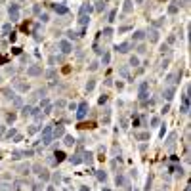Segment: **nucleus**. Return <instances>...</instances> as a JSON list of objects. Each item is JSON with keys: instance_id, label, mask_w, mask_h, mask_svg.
I'll return each mask as SVG.
<instances>
[{"instance_id": "8fccbe9b", "label": "nucleus", "mask_w": 191, "mask_h": 191, "mask_svg": "<svg viewBox=\"0 0 191 191\" xmlns=\"http://www.w3.org/2000/svg\"><path fill=\"white\" fill-rule=\"evenodd\" d=\"M38 130V126H31V130H29V134H34Z\"/></svg>"}, {"instance_id": "37998d69", "label": "nucleus", "mask_w": 191, "mask_h": 191, "mask_svg": "<svg viewBox=\"0 0 191 191\" xmlns=\"http://www.w3.org/2000/svg\"><path fill=\"white\" fill-rule=\"evenodd\" d=\"M126 31H130V27H128V25H124V27H121V29H119V32H126Z\"/></svg>"}, {"instance_id": "423d86ee", "label": "nucleus", "mask_w": 191, "mask_h": 191, "mask_svg": "<svg viewBox=\"0 0 191 191\" xmlns=\"http://www.w3.org/2000/svg\"><path fill=\"white\" fill-rule=\"evenodd\" d=\"M187 111H189V94L185 90L184 96H182V113H187Z\"/></svg>"}, {"instance_id": "aec40b11", "label": "nucleus", "mask_w": 191, "mask_h": 191, "mask_svg": "<svg viewBox=\"0 0 191 191\" xmlns=\"http://www.w3.org/2000/svg\"><path fill=\"white\" fill-rule=\"evenodd\" d=\"M136 138L138 140H149V132H140V134H136Z\"/></svg>"}, {"instance_id": "393cba45", "label": "nucleus", "mask_w": 191, "mask_h": 191, "mask_svg": "<svg viewBox=\"0 0 191 191\" xmlns=\"http://www.w3.org/2000/svg\"><path fill=\"white\" fill-rule=\"evenodd\" d=\"M117 185H126V178L124 176H117Z\"/></svg>"}, {"instance_id": "a19ab883", "label": "nucleus", "mask_w": 191, "mask_h": 191, "mask_svg": "<svg viewBox=\"0 0 191 191\" xmlns=\"http://www.w3.org/2000/svg\"><path fill=\"white\" fill-rule=\"evenodd\" d=\"M46 105H50V101H48V99H46V97H44V99L40 101V107H46Z\"/></svg>"}, {"instance_id": "09e8293b", "label": "nucleus", "mask_w": 191, "mask_h": 191, "mask_svg": "<svg viewBox=\"0 0 191 191\" xmlns=\"http://www.w3.org/2000/svg\"><path fill=\"white\" fill-rule=\"evenodd\" d=\"M6 61H8V57H6V56H0V63H6Z\"/></svg>"}, {"instance_id": "f8f14e48", "label": "nucleus", "mask_w": 191, "mask_h": 191, "mask_svg": "<svg viewBox=\"0 0 191 191\" xmlns=\"http://www.w3.org/2000/svg\"><path fill=\"white\" fill-rule=\"evenodd\" d=\"M69 162H71V164H80V162H82V155H80V153L73 155V157L69 159Z\"/></svg>"}, {"instance_id": "c9c22d12", "label": "nucleus", "mask_w": 191, "mask_h": 191, "mask_svg": "<svg viewBox=\"0 0 191 191\" xmlns=\"http://www.w3.org/2000/svg\"><path fill=\"white\" fill-rule=\"evenodd\" d=\"M52 178H54V182H56V184H59V182H61V174H54Z\"/></svg>"}, {"instance_id": "e433bc0d", "label": "nucleus", "mask_w": 191, "mask_h": 191, "mask_svg": "<svg viewBox=\"0 0 191 191\" xmlns=\"http://www.w3.org/2000/svg\"><path fill=\"white\" fill-rule=\"evenodd\" d=\"M159 122H160V119H159V117H153V119H151V124H153V126H157Z\"/></svg>"}, {"instance_id": "bb28decb", "label": "nucleus", "mask_w": 191, "mask_h": 191, "mask_svg": "<svg viewBox=\"0 0 191 191\" xmlns=\"http://www.w3.org/2000/svg\"><path fill=\"white\" fill-rule=\"evenodd\" d=\"M109 61H111V54H109V52H105V54H103V65H107Z\"/></svg>"}, {"instance_id": "6e6552de", "label": "nucleus", "mask_w": 191, "mask_h": 191, "mask_svg": "<svg viewBox=\"0 0 191 191\" xmlns=\"http://www.w3.org/2000/svg\"><path fill=\"white\" fill-rule=\"evenodd\" d=\"M130 48H132V44H130V42H122V44H119L115 50L121 52V54H128V52H130Z\"/></svg>"}, {"instance_id": "0eeeda50", "label": "nucleus", "mask_w": 191, "mask_h": 191, "mask_svg": "<svg viewBox=\"0 0 191 191\" xmlns=\"http://www.w3.org/2000/svg\"><path fill=\"white\" fill-rule=\"evenodd\" d=\"M27 75H29V76H38V75H42V67L32 65V67H29V69H27Z\"/></svg>"}, {"instance_id": "72a5a7b5", "label": "nucleus", "mask_w": 191, "mask_h": 191, "mask_svg": "<svg viewBox=\"0 0 191 191\" xmlns=\"http://www.w3.org/2000/svg\"><path fill=\"white\" fill-rule=\"evenodd\" d=\"M27 115H32V107H25L23 109V117H27Z\"/></svg>"}, {"instance_id": "7ed1b4c3", "label": "nucleus", "mask_w": 191, "mask_h": 191, "mask_svg": "<svg viewBox=\"0 0 191 191\" xmlns=\"http://www.w3.org/2000/svg\"><path fill=\"white\" fill-rule=\"evenodd\" d=\"M147 88H149V84L147 82H141L140 84V99L143 105H147Z\"/></svg>"}, {"instance_id": "603ef678", "label": "nucleus", "mask_w": 191, "mask_h": 191, "mask_svg": "<svg viewBox=\"0 0 191 191\" xmlns=\"http://www.w3.org/2000/svg\"><path fill=\"white\" fill-rule=\"evenodd\" d=\"M48 191H56V189H54V187H48Z\"/></svg>"}, {"instance_id": "f704fd0d", "label": "nucleus", "mask_w": 191, "mask_h": 191, "mask_svg": "<svg viewBox=\"0 0 191 191\" xmlns=\"http://www.w3.org/2000/svg\"><path fill=\"white\" fill-rule=\"evenodd\" d=\"M97 67H99V63H97V61H92V63H90V71H96Z\"/></svg>"}, {"instance_id": "5fc2aeb1", "label": "nucleus", "mask_w": 191, "mask_h": 191, "mask_svg": "<svg viewBox=\"0 0 191 191\" xmlns=\"http://www.w3.org/2000/svg\"><path fill=\"white\" fill-rule=\"evenodd\" d=\"M103 191H109V189H103Z\"/></svg>"}, {"instance_id": "4468645a", "label": "nucleus", "mask_w": 191, "mask_h": 191, "mask_svg": "<svg viewBox=\"0 0 191 191\" xmlns=\"http://www.w3.org/2000/svg\"><path fill=\"white\" fill-rule=\"evenodd\" d=\"M54 157H56V159H54L56 162H61V160H65V157H67V155H65L63 151H56V153H54Z\"/></svg>"}, {"instance_id": "4c0bfd02", "label": "nucleus", "mask_w": 191, "mask_h": 191, "mask_svg": "<svg viewBox=\"0 0 191 191\" xmlns=\"http://www.w3.org/2000/svg\"><path fill=\"white\" fill-rule=\"evenodd\" d=\"M46 76H48V78H54V76H56V71H54V69H50L48 73H46Z\"/></svg>"}, {"instance_id": "ddd939ff", "label": "nucleus", "mask_w": 191, "mask_h": 191, "mask_svg": "<svg viewBox=\"0 0 191 191\" xmlns=\"http://www.w3.org/2000/svg\"><path fill=\"white\" fill-rule=\"evenodd\" d=\"M13 86H15V88H17V90H21V92H27V88H29L27 84L19 82V78H15V80H13Z\"/></svg>"}, {"instance_id": "412c9836", "label": "nucleus", "mask_w": 191, "mask_h": 191, "mask_svg": "<svg viewBox=\"0 0 191 191\" xmlns=\"http://www.w3.org/2000/svg\"><path fill=\"white\" fill-rule=\"evenodd\" d=\"M73 143H75V138H73V136H65V145L73 147Z\"/></svg>"}, {"instance_id": "9b49d317", "label": "nucleus", "mask_w": 191, "mask_h": 191, "mask_svg": "<svg viewBox=\"0 0 191 191\" xmlns=\"http://www.w3.org/2000/svg\"><path fill=\"white\" fill-rule=\"evenodd\" d=\"M54 10H56V13H59V15H65V13L69 12V10H67V6H63V4H56V6H54Z\"/></svg>"}, {"instance_id": "f3484780", "label": "nucleus", "mask_w": 191, "mask_h": 191, "mask_svg": "<svg viewBox=\"0 0 191 191\" xmlns=\"http://www.w3.org/2000/svg\"><path fill=\"white\" fill-rule=\"evenodd\" d=\"M78 23H80V27L86 29V25L90 23V17H88V15H80V17H78Z\"/></svg>"}, {"instance_id": "dca6fc26", "label": "nucleus", "mask_w": 191, "mask_h": 191, "mask_svg": "<svg viewBox=\"0 0 191 191\" xmlns=\"http://www.w3.org/2000/svg\"><path fill=\"white\" fill-rule=\"evenodd\" d=\"M92 12V6H88V4H82V6H80V15H88V13Z\"/></svg>"}, {"instance_id": "49530a36", "label": "nucleus", "mask_w": 191, "mask_h": 191, "mask_svg": "<svg viewBox=\"0 0 191 191\" xmlns=\"http://www.w3.org/2000/svg\"><path fill=\"white\" fill-rule=\"evenodd\" d=\"M67 34H69V38H76V36H78V34H76V32H73V31H69Z\"/></svg>"}, {"instance_id": "a878e982", "label": "nucleus", "mask_w": 191, "mask_h": 191, "mask_svg": "<svg viewBox=\"0 0 191 191\" xmlns=\"http://www.w3.org/2000/svg\"><path fill=\"white\" fill-rule=\"evenodd\" d=\"M96 176H97V180H99V182H105V180H107V174H105V172H97Z\"/></svg>"}, {"instance_id": "39448f33", "label": "nucleus", "mask_w": 191, "mask_h": 191, "mask_svg": "<svg viewBox=\"0 0 191 191\" xmlns=\"http://www.w3.org/2000/svg\"><path fill=\"white\" fill-rule=\"evenodd\" d=\"M59 50H61V54H71L73 52V44L69 40H61L59 42Z\"/></svg>"}, {"instance_id": "de8ad7c7", "label": "nucleus", "mask_w": 191, "mask_h": 191, "mask_svg": "<svg viewBox=\"0 0 191 191\" xmlns=\"http://www.w3.org/2000/svg\"><path fill=\"white\" fill-rule=\"evenodd\" d=\"M15 134H17V132H15V130H13V128H12V130L8 132V138H12V136H15Z\"/></svg>"}, {"instance_id": "79ce46f5", "label": "nucleus", "mask_w": 191, "mask_h": 191, "mask_svg": "<svg viewBox=\"0 0 191 191\" xmlns=\"http://www.w3.org/2000/svg\"><path fill=\"white\" fill-rule=\"evenodd\" d=\"M115 15H117V12H115V10H113V12H109V21H113Z\"/></svg>"}, {"instance_id": "7c9ffc66", "label": "nucleus", "mask_w": 191, "mask_h": 191, "mask_svg": "<svg viewBox=\"0 0 191 191\" xmlns=\"http://www.w3.org/2000/svg\"><path fill=\"white\" fill-rule=\"evenodd\" d=\"M103 34H105V36H111V34H113V29H111V27H105V29H103Z\"/></svg>"}, {"instance_id": "20e7f679", "label": "nucleus", "mask_w": 191, "mask_h": 191, "mask_svg": "<svg viewBox=\"0 0 191 191\" xmlns=\"http://www.w3.org/2000/svg\"><path fill=\"white\" fill-rule=\"evenodd\" d=\"M8 13H10V19H12V21H17L19 19V6L17 4H12V6L8 8Z\"/></svg>"}, {"instance_id": "a211bd4d", "label": "nucleus", "mask_w": 191, "mask_h": 191, "mask_svg": "<svg viewBox=\"0 0 191 191\" xmlns=\"http://www.w3.org/2000/svg\"><path fill=\"white\" fill-rule=\"evenodd\" d=\"M122 10H124V13L132 12V0H124V8H122Z\"/></svg>"}, {"instance_id": "c03bdc74", "label": "nucleus", "mask_w": 191, "mask_h": 191, "mask_svg": "<svg viewBox=\"0 0 191 191\" xmlns=\"http://www.w3.org/2000/svg\"><path fill=\"white\" fill-rule=\"evenodd\" d=\"M105 101H107V96H101V97H99V105H103Z\"/></svg>"}, {"instance_id": "f03ea898", "label": "nucleus", "mask_w": 191, "mask_h": 191, "mask_svg": "<svg viewBox=\"0 0 191 191\" xmlns=\"http://www.w3.org/2000/svg\"><path fill=\"white\" fill-rule=\"evenodd\" d=\"M86 115H88V103L82 101L78 107H76V119H78V121H82Z\"/></svg>"}, {"instance_id": "1a4fd4ad", "label": "nucleus", "mask_w": 191, "mask_h": 191, "mask_svg": "<svg viewBox=\"0 0 191 191\" xmlns=\"http://www.w3.org/2000/svg\"><path fill=\"white\" fill-rule=\"evenodd\" d=\"M54 126H56V124H54ZM52 134H54V138L57 140V138H63V136H65V130H63V126H59V124H57V126L54 128V132H52Z\"/></svg>"}, {"instance_id": "2f4dec72", "label": "nucleus", "mask_w": 191, "mask_h": 191, "mask_svg": "<svg viewBox=\"0 0 191 191\" xmlns=\"http://www.w3.org/2000/svg\"><path fill=\"white\" fill-rule=\"evenodd\" d=\"M178 12V4H172L170 8H168V13H176Z\"/></svg>"}, {"instance_id": "c756f323", "label": "nucleus", "mask_w": 191, "mask_h": 191, "mask_svg": "<svg viewBox=\"0 0 191 191\" xmlns=\"http://www.w3.org/2000/svg\"><path fill=\"white\" fill-rule=\"evenodd\" d=\"M94 86H96V80H88V84H86V90H94Z\"/></svg>"}, {"instance_id": "f257e3e1", "label": "nucleus", "mask_w": 191, "mask_h": 191, "mask_svg": "<svg viewBox=\"0 0 191 191\" xmlns=\"http://www.w3.org/2000/svg\"><path fill=\"white\" fill-rule=\"evenodd\" d=\"M54 124H50V126H44V130H42V143L44 145H50L52 140H54Z\"/></svg>"}, {"instance_id": "5701e85b", "label": "nucleus", "mask_w": 191, "mask_h": 191, "mask_svg": "<svg viewBox=\"0 0 191 191\" xmlns=\"http://www.w3.org/2000/svg\"><path fill=\"white\" fill-rule=\"evenodd\" d=\"M130 65H132V67H138V65H140V59H138L136 56H132L130 57Z\"/></svg>"}, {"instance_id": "c85d7f7f", "label": "nucleus", "mask_w": 191, "mask_h": 191, "mask_svg": "<svg viewBox=\"0 0 191 191\" xmlns=\"http://www.w3.org/2000/svg\"><path fill=\"white\" fill-rule=\"evenodd\" d=\"M103 8H105V2H97V6H96V12H103Z\"/></svg>"}, {"instance_id": "864d4df0", "label": "nucleus", "mask_w": 191, "mask_h": 191, "mask_svg": "<svg viewBox=\"0 0 191 191\" xmlns=\"http://www.w3.org/2000/svg\"><path fill=\"white\" fill-rule=\"evenodd\" d=\"M136 2H138V4H141V2H143V0H136Z\"/></svg>"}, {"instance_id": "9d476101", "label": "nucleus", "mask_w": 191, "mask_h": 191, "mask_svg": "<svg viewBox=\"0 0 191 191\" xmlns=\"http://www.w3.org/2000/svg\"><path fill=\"white\" fill-rule=\"evenodd\" d=\"M149 42H159V31L157 29H149Z\"/></svg>"}, {"instance_id": "ea45409f", "label": "nucleus", "mask_w": 191, "mask_h": 191, "mask_svg": "<svg viewBox=\"0 0 191 191\" xmlns=\"http://www.w3.org/2000/svg\"><path fill=\"white\" fill-rule=\"evenodd\" d=\"M138 52H140V54H145V46H143V44H140V46H138Z\"/></svg>"}, {"instance_id": "4be33fe9", "label": "nucleus", "mask_w": 191, "mask_h": 191, "mask_svg": "<svg viewBox=\"0 0 191 191\" xmlns=\"http://www.w3.org/2000/svg\"><path fill=\"white\" fill-rule=\"evenodd\" d=\"M143 36H145V32H143V31H136V32H134V40H141Z\"/></svg>"}, {"instance_id": "2eb2a0df", "label": "nucleus", "mask_w": 191, "mask_h": 191, "mask_svg": "<svg viewBox=\"0 0 191 191\" xmlns=\"http://www.w3.org/2000/svg\"><path fill=\"white\" fill-rule=\"evenodd\" d=\"M172 97H174V88L170 86V88H166V90H164V99H166V101H170Z\"/></svg>"}, {"instance_id": "58836bf2", "label": "nucleus", "mask_w": 191, "mask_h": 191, "mask_svg": "<svg viewBox=\"0 0 191 191\" xmlns=\"http://www.w3.org/2000/svg\"><path fill=\"white\" fill-rule=\"evenodd\" d=\"M0 191H10V185H8V184H2V185H0Z\"/></svg>"}, {"instance_id": "a18cd8bd", "label": "nucleus", "mask_w": 191, "mask_h": 191, "mask_svg": "<svg viewBox=\"0 0 191 191\" xmlns=\"http://www.w3.org/2000/svg\"><path fill=\"white\" fill-rule=\"evenodd\" d=\"M6 119H8V122H13V121H15V115H8Z\"/></svg>"}, {"instance_id": "cd10ccee", "label": "nucleus", "mask_w": 191, "mask_h": 191, "mask_svg": "<svg viewBox=\"0 0 191 191\" xmlns=\"http://www.w3.org/2000/svg\"><path fill=\"white\" fill-rule=\"evenodd\" d=\"M10 31H12V25H10V23H6V25L2 27V32H4V34H10Z\"/></svg>"}, {"instance_id": "473e14b6", "label": "nucleus", "mask_w": 191, "mask_h": 191, "mask_svg": "<svg viewBox=\"0 0 191 191\" xmlns=\"http://www.w3.org/2000/svg\"><path fill=\"white\" fill-rule=\"evenodd\" d=\"M174 140H176V134H170V138H168V147L174 145Z\"/></svg>"}, {"instance_id": "b1692460", "label": "nucleus", "mask_w": 191, "mask_h": 191, "mask_svg": "<svg viewBox=\"0 0 191 191\" xmlns=\"http://www.w3.org/2000/svg\"><path fill=\"white\" fill-rule=\"evenodd\" d=\"M38 176H40V180H44V182H46L48 178H50V174H48L46 170H40V172H38Z\"/></svg>"}, {"instance_id": "3c124183", "label": "nucleus", "mask_w": 191, "mask_h": 191, "mask_svg": "<svg viewBox=\"0 0 191 191\" xmlns=\"http://www.w3.org/2000/svg\"><path fill=\"white\" fill-rule=\"evenodd\" d=\"M121 75L122 76H128V69H121Z\"/></svg>"}, {"instance_id": "6ab92c4d", "label": "nucleus", "mask_w": 191, "mask_h": 191, "mask_svg": "<svg viewBox=\"0 0 191 191\" xmlns=\"http://www.w3.org/2000/svg\"><path fill=\"white\" fill-rule=\"evenodd\" d=\"M92 157H94V155H92V153H90V151L82 153V160H84V162H88V164H90V162H92Z\"/></svg>"}]
</instances>
